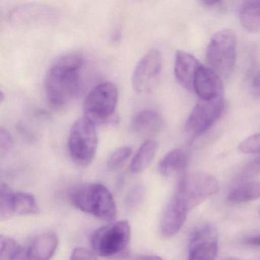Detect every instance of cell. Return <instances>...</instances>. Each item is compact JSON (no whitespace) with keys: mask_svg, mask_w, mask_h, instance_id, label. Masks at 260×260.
Instances as JSON below:
<instances>
[{"mask_svg":"<svg viewBox=\"0 0 260 260\" xmlns=\"http://www.w3.org/2000/svg\"><path fill=\"white\" fill-rule=\"evenodd\" d=\"M83 65V56L76 53L61 56L53 63L45 80V92L51 106L62 107L77 96Z\"/></svg>","mask_w":260,"mask_h":260,"instance_id":"obj_1","label":"cell"},{"mask_svg":"<svg viewBox=\"0 0 260 260\" xmlns=\"http://www.w3.org/2000/svg\"><path fill=\"white\" fill-rule=\"evenodd\" d=\"M70 200L80 211L100 220L111 222L116 217L115 199L103 184H85L76 187L71 191Z\"/></svg>","mask_w":260,"mask_h":260,"instance_id":"obj_2","label":"cell"},{"mask_svg":"<svg viewBox=\"0 0 260 260\" xmlns=\"http://www.w3.org/2000/svg\"><path fill=\"white\" fill-rule=\"evenodd\" d=\"M118 90L115 83L103 82L86 95L83 104L85 118L95 126L115 122Z\"/></svg>","mask_w":260,"mask_h":260,"instance_id":"obj_3","label":"cell"},{"mask_svg":"<svg viewBox=\"0 0 260 260\" xmlns=\"http://www.w3.org/2000/svg\"><path fill=\"white\" fill-rule=\"evenodd\" d=\"M132 229L127 220L112 222L97 229L91 237L94 252L102 257H115L125 252Z\"/></svg>","mask_w":260,"mask_h":260,"instance_id":"obj_4","label":"cell"},{"mask_svg":"<svg viewBox=\"0 0 260 260\" xmlns=\"http://www.w3.org/2000/svg\"><path fill=\"white\" fill-rule=\"evenodd\" d=\"M98 147V135L93 123L87 118H78L73 124L68 138L71 159L80 167L89 165L95 158Z\"/></svg>","mask_w":260,"mask_h":260,"instance_id":"obj_5","label":"cell"},{"mask_svg":"<svg viewBox=\"0 0 260 260\" xmlns=\"http://www.w3.org/2000/svg\"><path fill=\"white\" fill-rule=\"evenodd\" d=\"M236 46L237 39L231 30H221L210 40L206 50L207 63L221 78H226L234 71Z\"/></svg>","mask_w":260,"mask_h":260,"instance_id":"obj_6","label":"cell"},{"mask_svg":"<svg viewBox=\"0 0 260 260\" xmlns=\"http://www.w3.org/2000/svg\"><path fill=\"white\" fill-rule=\"evenodd\" d=\"M218 189V182L212 175L194 173L183 175L174 193L190 211L216 194Z\"/></svg>","mask_w":260,"mask_h":260,"instance_id":"obj_7","label":"cell"},{"mask_svg":"<svg viewBox=\"0 0 260 260\" xmlns=\"http://www.w3.org/2000/svg\"><path fill=\"white\" fill-rule=\"evenodd\" d=\"M223 109V98L213 100L199 99L185 124V133L189 141H194L209 130L220 118Z\"/></svg>","mask_w":260,"mask_h":260,"instance_id":"obj_8","label":"cell"},{"mask_svg":"<svg viewBox=\"0 0 260 260\" xmlns=\"http://www.w3.org/2000/svg\"><path fill=\"white\" fill-rule=\"evenodd\" d=\"M162 67V55L156 49L150 50L140 60L132 76V85L137 93H148L153 90Z\"/></svg>","mask_w":260,"mask_h":260,"instance_id":"obj_9","label":"cell"},{"mask_svg":"<svg viewBox=\"0 0 260 260\" xmlns=\"http://www.w3.org/2000/svg\"><path fill=\"white\" fill-rule=\"evenodd\" d=\"M36 198L30 193L13 191L7 184L0 189V217L7 220L14 216L29 215L39 213Z\"/></svg>","mask_w":260,"mask_h":260,"instance_id":"obj_10","label":"cell"},{"mask_svg":"<svg viewBox=\"0 0 260 260\" xmlns=\"http://www.w3.org/2000/svg\"><path fill=\"white\" fill-rule=\"evenodd\" d=\"M217 229L211 224L201 226L191 236L188 260H214L218 252Z\"/></svg>","mask_w":260,"mask_h":260,"instance_id":"obj_11","label":"cell"},{"mask_svg":"<svg viewBox=\"0 0 260 260\" xmlns=\"http://www.w3.org/2000/svg\"><path fill=\"white\" fill-rule=\"evenodd\" d=\"M58 244V237L55 233H44L25 246H19L11 260H51Z\"/></svg>","mask_w":260,"mask_h":260,"instance_id":"obj_12","label":"cell"},{"mask_svg":"<svg viewBox=\"0 0 260 260\" xmlns=\"http://www.w3.org/2000/svg\"><path fill=\"white\" fill-rule=\"evenodd\" d=\"M189 212L179 196L173 194L161 220V232L166 237H173L182 229Z\"/></svg>","mask_w":260,"mask_h":260,"instance_id":"obj_13","label":"cell"},{"mask_svg":"<svg viewBox=\"0 0 260 260\" xmlns=\"http://www.w3.org/2000/svg\"><path fill=\"white\" fill-rule=\"evenodd\" d=\"M194 92L202 100H213L223 98L221 77L209 68L202 65L194 80Z\"/></svg>","mask_w":260,"mask_h":260,"instance_id":"obj_14","label":"cell"},{"mask_svg":"<svg viewBox=\"0 0 260 260\" xmlns=\"http://www.w3.org/2000/svg\"><path fill=\"white\" fill-rule=\"evenodd\" d=\"M202 66L192 54L178 51L175 57L174 73L179 84L187 90L194 92V80Z\"/></svg>","mask_w":260,"mask_h":260,"instance_id":"obj_15","label":"cell"},{"mask_svg":"<svg viewBox=\"0 0 260 260\" xmlns=\"http://www.w3.org/2000/svg\"><path fill=\"white\" fill-rule=\"evenodd\" d=\"M164 126L162 117L156 111L144 110L138 112L132 121V129L140 138H150L160 132Z\"/></svg>","mask_w":260,"mask_h":260,"instance_id":"obj_16","label":"cell"},{"mask_svg":"<svg viewBox=\"0 0 260 260\" xmlns=\"http://www.w3.org/2000/svg\"><path fill=\"white\" fill-rule=\"evenodd\" d=\"M188 156L182 149H175L167 153L158 165L162 176L169 177L175 174H183L188 164Z\"/></svg>","mask_w":260,"mask_h":260,"instance_id":"obj_17","label":"cell"},{"mask_svg":"<svg viewBox=\"0 0 260 260\" xmlns=\"http://www.w3.org/2000/svg\"><path fill=\"white\" fill-rule=\"evenodd\" d=\"M157 144L153 140H147L138 148L131 162V170L133 173H140L148 168L154 159Z\"/></svg>","mask_w":260,"mask_h":260,"instance_id":"obj_18","label":"cell"},{"mask_svg":"<svg viewBox=\"0 0 260 260\" xmlns=\"http://www.w3.org/2000/svg\"><path fill=\"white\" fill-rule=\"evenodd\" d=\"M228 199L233 204L245 203L260 199V182H243L230 193Z\"/></svg>","mask_w":260,"mask_h":260,"instance_id":"obj_19","label":"cell"},{"mask_svg":"<svg viewBox=\"0 0 260 260\" xmlns=\"http://www.w3.org/2000/svg\"><path fill=\"white\" fill-rule=\"evenodd\" d=\"M240 23L249 31H260V1H247L240 10Z\"/></svg>","mask_w":260,"mask_h":260,"instance_id":"obj_20","label":"cell"},{"mask_svg":"<svg viewBox=\"0 0 260 260\" xmlns=\"http://www.w3.org/2000/svg\"><path fill=\"white\" fill-rule=\"evenodd\" d=\"M132 154V148L129 146H124L115 150L108 159V167L110 170L120 168Z\"/></svg>","mask_w":260,"mask_h":260,"instance_id":"obj_21","label":"cell"},{"mask_svg":"<svg viewBox=\"0 0 260 260\" xmlns=\"http://www.w3.org/2000/svg\"><path fill=\"white\" fill-rule=\"evenodd\" d=\"M19 245L12 238L1 236L0 238V260H11Z\"/></svg>","mask_w":260,"mask_h":260,"instance_id":"obj_22","label":"cell"},{"mask_svg":"<svg viewBox=\"0 0 260 260\" xmlns=\"http://www.w3.org/2000/svg\"><path fill=\"white\" fill-rule=\"evenodd\" d=\"M239 150L248 154H260V133L249 137L240 143Z\"/></svg>","mask_w":260,"mask_h":260,"instance_id":"obj_23","label":"cell"},{"mask_svg":"<svg viewBox=\"0 0 260 260\" xmlns=\"http://www.w3.org/2000/svg\"><path fill=\"white\" fill-rule=\"evenodd\" d=\"M14 145L13 137L8 131L4 127L0 130V150L1 153L10 151Z\"/></svg>","mask_w":260,"mask_h":260,"instance_id":"obj_24","label":"cell"},{"mask_svg":"<svg viewBox=\"0 0 260 260\" xmlns=\"http://www.w3.org/2000/svg\"><path fill=\"white\" fill-rule=\"evenodd\" d=\"M71 260H98L93 252L86 248H76L71 254Z\"/></svg>","mask_w":260,"mask_h":260,"instance_id":"obj_25","label":"cell"},{"mask_svg":"<svg viewBox=\"0 0 260 260\" xmlns=\"http://www.w3.org/2000/svg\"><path fill=\"white\" fill-rule=\"evenodd\" d=\"M252 91L256 96L260 97V71L252 80Z\"/></svg>","mask_w":260,"mask_h":260,"instance_id":"obj_26","label":"cell"},{"mask_svg":"<svg viewBox=\"0 0 260 260\" xmlns=\"http://www.w3.org/2000/svg\"><path fill=\"white\" fill-rule=\"evenodd\" d=\"M202 3L204 5L210 7H219L220 4H222L221 1H219V0H205V1H202Z\"/></svg>","mask_w":260,"mask_h":260,"instance_id":"obj_27","label":"cell"},{"mask_svg":"<svg viewBox=\"0 0 260 260\" xmlns=\"http://www.w3.org/2000/svg\"><path fill=\"white\" fill-rule=\"evenodd\" d=\"M246 243L252 245V246H260V236H256V237H250L246 240Z\"/></svg>","mask_w":260,"mask_h":260,"instance_id":"obj_28","label":"cell"},{"mask_svg":"<svg viewBox=\"0 0 260 260\" xmlns=\"http://www.w3.org/2000/svg\"><path fill=\"white\" fill-rule=\"evenodd\" d=\"M141 260H162V258L157 255H147L141 258Z\"/></svg>","mask_w":260,"mask_h":260,"instance_id":"obj_29","label":"cell"},{"mask_svg":"<svg viewBox=\"0 0 260 260\" xmlns=\"http://www.w3.org/2000/svg\"><path fill=\"white\" fill-rule=\"evenodd\" d=\"M4 99H5V95H4V92L1 91V92H0V103H1V104L4 103Z\"/></svg>","mask_w":260,"mask_h":260,"instance_id":"obj_30","label":"cell"},{"mask_svg":"<svg viewBox=\"0 0 260 260\" xmlns=\"http://www.w3.org/2000/svg\"><path fill=\"white\" fill-rule=\"evenodd\" d=\"M258 214H259V216H260V208H259V211H258Z\"/></svg>","mask_w":260,"mask_h":260,"instance_id":"obj_31","label":"cell"}]
</instances>
